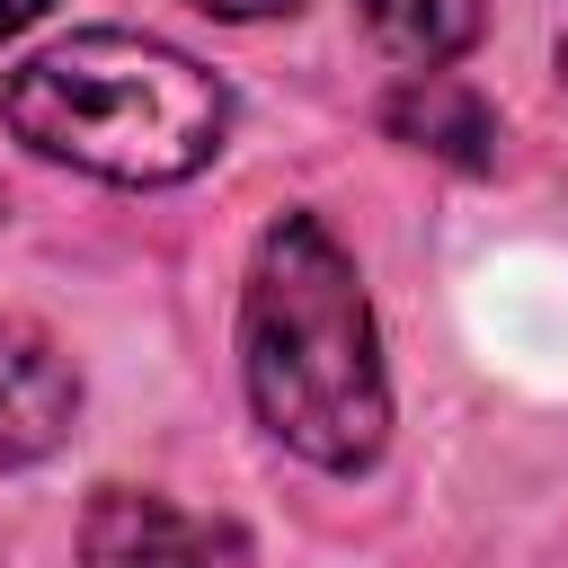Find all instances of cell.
I'll list each match as a JSON object with an SVG mask.
<instances>
[{
  "mask_svg": "<svg viewBox=\"0 0 568 568\" xmlns=\"http://www.w3.org/2000/svg\"><path fill=\"white\" fill-rule=\"evenodd\" d=\"M240 373L257 417L320 470H364L390 435L373 302L355 284V257L311 213H284L257 240L240 293Z\"/></svg>",
  "mask_w": 568,
  "mask_h": 568,
  "instance_id": "cell-1",
  "label": "cell"
},
{
  "mask_svg": "<svg viewBox=\"0 0 568 568\" xmlns=\"http://www.w3.org/2000/svg\"><path fill=\"white\" fill-rule=\"evenodd\" d=\"M0 106H9L18 142H36L44 160H71L89 178H115V186L195 178L231 124V98L195 53H178L160 36H115V27L36 53Z\"/></svg>",
  "mask_w": 568,
  "mask_h": 568,
  "instance_id": "cell-2",
  "label": "cell"
},
{
  "mask_svg": "<svg viewBox=\"0 0 568 568\" xmlns=\"http://www.w3.org/2000/svg\"><path fill=\"white\" fill-rule=\"evenodd\" d=\"M80 568H248V532L151 488H98L80 515Z\"/></svg>",
  "mask_w": 568,
  "mask_h": 568,
  "instance_id": "cell-3",
  "label": "cell"
},
{
  "mask_svg": "<svg viewBox=\"0 0 568 568\" xmlns=\"http://www.w3.org/2000/svg\"><path fill=\"white\" fill-rule=\"evenodd\" d=\"M71 408H80L71 355L36 320H0V470L44 462L71 435Z\"/></svg>",
  "mask_w": 568,
  "mask_h": 568,
  "instance_id": "cell-4",
  "label": "cell"
},
{
  "mask_svg": "<svg viewBox=\"0 0 568 568\" xmlns=\"http://www.w3.org/2000/svg\"><path fill=\"white\" fill-rule=\"evenodd\" d=\"M382 124H390V142L435 151V160H453V169H488V160H497V115H488L453 71H408V80L390 89Z\"/></svg>",
  "mask_w": 568,
  "mask_h": 568,
  "instance_id": "cell-5",
  "label": "cell"
},
{
  "mask_svg": "<svg viewBox=\"0 0 568 568\" xmlns=\"http://www.w3.org/2000/svg\"><path fill=\"white\" fill-rule=\"evenodd\" d=\"M364 18H373V36H382L390 62H408V71H444L453 53L479 44L488 0H364Z\"/></svg>",
  "mask_w": 568,
  "mask_h": 568,
  "instance_id": "cell-6",
  "label": "cell"
},
{
  "mask_svg": "<svg viewBox=\"0 0 568 568\" xmlns=\"http://www.w3.org/2000/svg\"><path fill=\"white\" fill-rule=\"evenodd\" d=\"M204 18H284V9H302V0H195Z\"/></svg>",
  "mask_w": 568,
  "mask_h": 568,
  "instance_id": "cell-7",
  "label": "cell"
},
{
  "mask_svg": "<svg viewBox=\"0 0 568 568\" xmlns=\"http://www.w3.org/2000/svg\"><path fill=\"white\" fill-rule=\"evenodd\" d=\"M44 9H53V0H0V44H9V36H27Z\"/></svg>",
  "mask_w": 568,
  "mask_h": 568,
  "instance_id": "cell-8",
  "label": "cell"
}]
</instances>
